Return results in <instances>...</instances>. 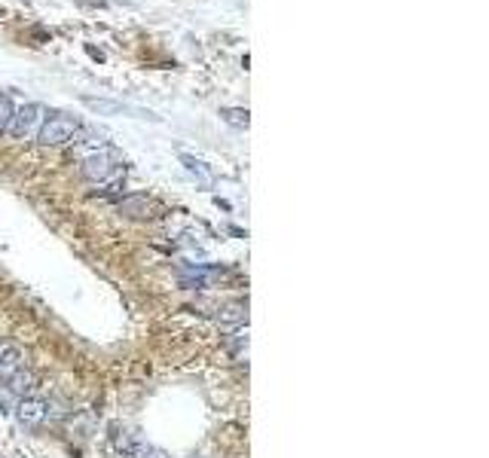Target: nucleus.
Segmentation results:
<instances>
[{"instance_id":"11","label":"nucleus","mask_w":489,"mask_h":458,"mask_svg":"<svg viewBox=\"0 0 489 458\" xmlns=\"http://www.w3.org/2000/svg\"><path fill=\"white\" fill-rule=\"evenodd\" d=\"M220 119H224L226 126H233V128H248L251 113L244 110V107H220Z\"/></svg>"},{"instance_id":"2","label":"nucleus","mask_w":489,"mask_h":458,"mask_svg":"<svg viewBox=\"0 0 489 458\" xmlns=\"http://www.w3.org/2000/svg\"><path fill=\"white\" fill-rule=\"evenodd\" d=\"M83 104L89 107L98 117H132V119H147V122H163L153 110H144V107L126 104V101H107V98H83Z\"/></svg>"},{"instance_id":"12","label":"nucleus","mask_w":489,"mask_h":458,"mask_svg":"<svg viewBox=\"0 0 489 458\" xmlns=\"http://www.w3.org/2000/svg\"><path fill=\"white\" fill-rule=\"evenodd\" d=\"M13 113H15V107L10 101V95H0V132H6V128H10Z\"/></svg>"},{"instance_id":"7","label":"nucleus","mask_w":489,"mask_h":458,"mask_svg":"<svg viewBox=\"0 0 489 458\" xmlns=\"http://www.w3.org/2000/svg\"><path fill=\"white\" fill-rule=\"evenodd\" d=\"M34 388H37V376L31 370H25V366H19V370L10 376V382H6V391H10L13 397H28Z\"/></svg>"},{"instance_id":"5","label":"nucleus","mask_w":489,"mask_h":458,"mask_svg":"<svg viewBox=\"0 0 489 458\" xmlns=\"http://www.w3.org/2000/svg\"><path fill=\"white\" fill-rule=\"evenodd\" d=\"M40 113H43V107L40 104H25L22 110H15L13 113V122H10V132L13 137H28L31 132H34V126L40 122Z\"/></svg>"},{"instance_id":"13","label":"nucleus","mask_w":489,"mask_h":458,"mask_svg":"<svg viewBox=\"0 0 489 458\" xmlns=\"http://www.w3.org/2000/svg\"><path fill=\"white\" fill-rule=\"evenodd\" d=\"M13 409H15V397L3 388V391H0V412H3V416H10Z\"/></svg>"},{"instance_id":"8","label":"nucleus","mask_w":489,"mask_h":458,"mask_svg":"<svg viewBox=\"0 0 489 458\" xmlns=\"http://www.w3.org/2000/svg\"><path fill=\"white\" fill-rule=\"evenodd\" d=\"M22 366V348H15V346H10V348H3L0 351V385H6L10 382V376L15 370Z\"/></svg>"},{"instance_id":"1","label":"nucleus","mask_w":489,"mask_h":458,"mask_svg":"<svg viewBox=\"0 0 489 458\" xmlns=\"http://www.w3.org/2000/svg\"><path fill=\"white\" fill-rule=\"evenodd\" d=\"M76 132H80V122L74 117H67V113H49V117L43 119L40 132H37V141H40L43 147H58V144L71 141Z\"/></svg>"},{"instance_id":"10","label":"nucleus","mask_w":489,"mask_h":458,"mask_svg":"<svg viewBox=\"0 0 489 458\" xmlns=\"http://www.w3.org/2000/svg\"><path fill=\"white\" fill-rule=\"evenodd\" d=\"M181 162L187 165V171L193 174V178H199V183H205V187H211L214 183V174H211V168L202 162V159H196V156H187V153H183L181 156Z\"/></svg>"},{"instance_id":"4","label":"nucleus","mask_w":489,"mask_h":458,"mask_svg":"<svg viewBox=\"0 0 489 458\" xmlns=\"http://www.w3.org/2000/svg\"><path fill=\"white\" fill-rule=\"evenodd\" d=\"M113 171H117V165H113V153H107V150L89 153V156L83 159V178L92 180V183H104Z\"/></svg>"},{"instance_id":"3","label":"nucleus","mask_w":489,"mask_h":458,"mask_svg":"<svg viewBox=\"0 0 489 458\" xmlns=\"http://www.w3.org/2000/svg\"><path fill=\"white\" fill-rule=\"evenodd\" d=\"M15 418H19V427L25 431H37L43 425L46 412H49V403L40 400V397H22V403H15Z\"/></svg>"},{"instance_id":"9","label":"nucleus","mask_w":489,"mask_h":458,"mask_svg":"<svg viewBox=\"0 0 489 458\" xmlns=\"http://www.w3.org/2000/svg\"><path fill=\"white\" fill-rule=\"evenodd\" d=\"M248 321V303H229L224 312L217 315L220 327H242Z\"/></svg>"},{"instance_id":"6","label":"nucleus","mask_w":489,"mask_h":458,"mask_svg":"<svg viewBox=\"0 0 489 458\" xmlns=\"http://www.w3.org/2000/svg\"><path fill=\"white\" fill-rule=\"evenodd\" d=\"M119 449H126L129 458H168V452H163V449L150 446V443L138 440V437H117Z\"/></svg>"}]
</instances>
